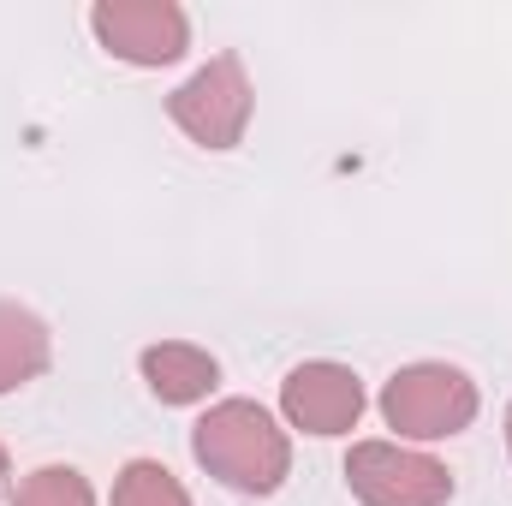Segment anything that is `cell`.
<instances>
[{"label":"cell","instance_id":"obj_1","mask_svg":"<svg viewBox=\"0 0 512 506\" xmlns=\"http://www.w3.org/2000/svg\"><path fill=\"white\" fill-rule=\"evenodd\" d=\"M191 453L209 477H221L239 495H274L292 471V441L256 399L209 405L203 423L191 429Z\"/></svg>","mask_w":512,"mask_h":506},{"label":"cell","instance_id":"obj_2","mask_svg":"<svg viewBox=\"0 0 512 506\" xmlns=\"http://www.w3.org/2000/svg\"><path fill=\"white\" fill-rule=\"evenodd\" d=\"M382 417L387 429H399L411 441H447V435L471 429L477 381L453 364H405L382 387Z\"/></svg>","mask_w":512,"mask_h":506},{"label":"cell","instance_id":"obj_3","mask_svg":"<svg viewBox=\"0 0 512 506\" xmlns=\"http://www.w3.org/2000/svg\"><path fill=\"white\" fill-rule=\"evenodd\" d=\"M251 78H245V60L239 54H215L203 72H191L173 96H167V114L173 126L185 131L191 143L203 149H233L245 126H251Z\"/></svg>","mask_w":512,"mask_h":506},{"label":"cell","instance_id":"obj_4","mask_svg":"<svg viewBox=\"0 0 512 506\" xmlns=\"http://www.w3.org/2000/svg\"><path fill=\"white\" fill-rule=\"evenodd\" d=\"M346 483L364 506H447L453 471L399 441H358L346 453Z\"/></svg>","mask_w":512,"mask_h":506},{"label":"cell","instance_id":"obj_5","mask_svg":"<svg viewBox=\"0 0 512 506\" xmlns=\"http://www.w3.org/2000/svg\"><path fill=\"white\" fill-rule=\"evenodd\" d=\"M96 42L131 66H173L191 48V24L173 0H102L90 6Z\"/></svg>","mask_w":512,"mask_h":506},{"label":"cell","instance_id":"obj_6","mask_svg":"<svg viewBox=\"0 0 512 506\" xmlns=\"http://www.w3.org/2000/svg\"><path fill=\"white\" fill-rule=\"evenodd\" d=\"M280 411L304 435H346L364 417V381L352 376L346 364H328V358L298 364L292 376L280 381Z\"/></svg>","mask_w":512,"mask_h":506},{"label":"cell","instance_id":"obj_7","mask_svg":"<svg viewBox=\"0 0 512 506\" xmlns=\"http://www.w3.org/2000/svg\"><path fill=\"white\" fill-rule=\"evenodd\" d=\"M143 381L161 405H197L215 393L221 364L203 352V346H185V340H167V346H149L143 352Z\"/></svg>","mask_w":512,"mask_h":506},{"label":"cell","instance_id":"obj_8","mask_svg":"<svg viewBox=\"0 0 512 506\" xmlns=\"http://www.w3.org/2000/svg\"><path fill=\"white\" fill-rule=\"evenodd\" d=\"M54 358V340H48V322L24 304H6L0 298V393L24 387L48 370Z\"/></svg>","mask_w":512,"mask_h":506},{"label":"cell","instance_id":"obj_9","mask_svg":"<svg viewBox=\"0 0 512 506\" xmlns=\"http://www.w3.org/2000/svg\"><path fill=\"white\" fill-rule=\"evenodd\" d=\"M114 506H191V495H185V483L167 465L131 459L126 471L114 477Z\"/></svg>","mask_w":512,"mask_h":506},{"label":"cell","instance_id":"obj_10","mask_svg":"<svg viewBox=\"0 0 512 506\" xmlns=\"http://www.w3.org/2000/svg\"><path fill=\"white\" fill-rule=\"evenodd\" d=\"M12 506H96V495H90L84 471H72V465H42V471H30V477L18 483Z\"/></svg>","mask_w":512,"mask_h":506},{"label":"cell","instance_id":"obj_11","mask_svg":"<svg viewBox=\"0 0 512 506\" xmlns=\"http://www.w3.org/2000/svg\"><path fill=\"white\" fill-rule=\"evenodd\" d=\"M6 477H12V465H6V447H0V495H6Z\"/></svg>","mask_w":512,"mask_h":506},{"label":"cell","instance_id":"obj_12","mask_svg":"<svg viewBox=\"0 0 512 506\" xmlns=\"http://www.w3.org/2000/svg\"><path fill=\"white\" fill-rule=\"evenodd\" d=\"M507 447H512V411H507Z\"/></svg>","mask_w":512,"mask_h":506}]
</instances>
